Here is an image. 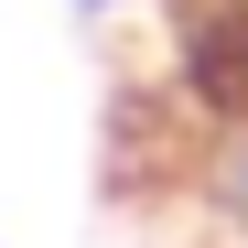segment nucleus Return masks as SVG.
Returning a JSON list of instances; mask_svg holds the SVG:
<instances>
[{
    "mask_svg": "<svg viewBox=\"0 0 248 248\" xmlns=\"http://www.w3.org/2000/svg\"><path fill=\"white\" fill-rule=\"evenodd\" d=\"M194 205L248 248V97L237 108H194Z\"/></svg>",
    "mask_w": 248,
    "mask_h": 248,
    "instance_id": "nucleus-1",
    "label": "nucleus"
},
{
    "mask_svg": "<svg viewBox=\"0 0 248 248\" xmlns=\"http://www.w3.org/2000/svg\"><path fill=\"white\" fill-rule=\"evenodd\" d=\"M65 11H87V22H108V11H140V0H65Z\"/></svg>",
    "mask_w": 248,
    "mask_h": 248,
    "instance_id": "nucleus-2",
    "label": "nucleus"
}]
</instances>
